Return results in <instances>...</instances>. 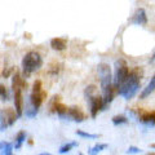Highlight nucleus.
Listing matches in <instances>:
<instances>
[{
  "mask_svg": "<svg viewBox=\"0 0 155 155\" xmlns=\"http://www.w3.org/2000/svg\"><path fill=\"white\" fill-rule=\"evenodd\" d=\"M78 141H71V142H67V143H65V145H62V146L60 147V154H66V153H69L70 150L72 149V147H76L78 146Z\"/></svg>",
  "mask_w": 155,
  "mask_h": 155,
  "instance_id": "nucleus-16",
  "label": "nucleus"
},
{
  "mask_svg": "<svg viewBox=\"0 0 155 155\" xmlns=\"http://www.w3.org/2000/svg\"><path fill=\"white\" fill-rule=\"evenodd\" d=\"M26 137H27V133L25 132V130H19V132L16 134V141H14V147H16V150L21 149L22 147V143L26 141Z\"/></svg>",
  "mask_w": 155,
  "mask_h": 155,
  "instance_id": "nucleus-14",
  "label": "nucleus"
},
{
  "mask_svg": "<svg viewBox=\"0 0 155 155\" xmlns=\"http://www.w3.org/2000/svg\"><path fill=\"white\" fill-rule=\"evenodd\" d=\"M41 81L40 80H35L32 84V92H41Z\"/></svg>",
  "mask_w": 155,
  "mask_h": 155,
  "instance_id": "nucleus-22",
  "label": "nucleus"
},
{
  "mask_svg": "<svg viewBox=\"0 0 155 155\" xmlns=\"http://www.w3.org/2000/svg\"><path fill=\"white\" fill-rule=\"evenodd\" d=\"M130 23H133V25H146L147 23V16H146V12H145L143 8H138L137 11L134 12V14L132 16V18L129 19Z\"/></svg>",
  "mask_w": 155,
  "mask_h": 155,
  "instance_id": "nucleus-7",
  "label": "nucleus"
},
{
  "mask_svg": "<svg viewBox=\"0 0 155 155\" xmlns=\"http://www.w3.org/2000/svg\"><path fill=\"white\" fill-rule=\"evenodd\" d=\"M39 113V110L35 109V107H32V105L30 104V101H28V104H27V107L26 110L23 111V114H25L27 118H34V116H36V114Z\"/></svg>",
  "mask_w": 155,
  "mask_h": 155,
  "instance_id": "nucleus-17",
  "label": "nucleus"
},
{
  "mask_svg": "<svg viewBox=\"0 0 155 155\" xmlns=\"http://www.w3.org/2000/svg\"><path fill=\"white\" fill-rule=\"evenodd\" d=\"M151 147H153V149H155V143H151Z\"/></svg>",
  "mask_w": 155,
  "mask_h": 155,
  "instance_id": "nucleus-27",
  "label": "nucleus"
},
{
  "mask_svg": "<svg viewBox=\"0 0 155 155\" xmlns=\"http://www.w3.org/2000/svg\"><path fill=\"white\" fill-rule=\"evenodd\" d=\"M0 100L2 101H8L9 100V93L5 88V85L0 84Z\"/></svg>",
  "mask_w": 155,
  "mask_h": 155,
  "instance_id": "nucleus-21",
  "label": "nucleus"
},
{
  "mask_svg": "<svg viewBox=\"0 0 155 155\" xmlns=\"http://www.w3.org/2000/svg\"><path fill=\"white\" fill-rule=\"evenodd\" d=\"M45 92L41 91V92H31V96H30V104L32 105V107H35L39 110V107L41 106L43 104V100L45 97Z\"/></svg>",
  "mask_w": 155,
  "mask_h": 155,
  "instance_id": "nucleus-11",
  "label": "nucleus"
},
{
  "mask_svg": "<svg viewBox=\"0 0 155 155\" xmlns=\"http://www.w3.org/2000/svg\"><path fill=\"white\" fill-rule=\"evenodd\" d=\"M153 60L155 61V53H154V56H153Z\"/></svg>",
  "mask_w": 155,
  "mask_h": 155,
  "instance_id": "nucleus-28",
  "label": "nucleus"
},
{
  "mask_svg": "<svg viewBox=\"0 0 155 155\" xmlns=\"http://www.w3.org/2000/svg\"><path fill=\"white\" fill-rule=\"evenodd\" d=\"M66 45H67V41L66 39H62V38H53L51 40V47L53 51H64L66 49Z\"/></svg>",
  "mask_w": 155,
  "mask_h": 155,
  "instance_id": "nucleus-12",
  "label": "nucleus"
},
{
  "mask_svg": "<svg viewBox=\"0 0 155 155\" xmlns=\"http://www.w3.org/2000/svg\"><path fill=\"white\" fill-rule=\"evenodd\" d=\"M39 155H52V154H48V153H43V154H39Z\"/></svg>",
  "mask_w": 155,
  "mask_h": 155,
  "instance_id": "nucleus-26",
  "label": "nucleus"
},
{
  "mask_svg": "<svg viewBox=\"0 0 155 155\" xmlns=\"http://www.w3.org/2000/svg\"><path fill=\"white\" fill-rule=\"evenodd\" d=\"M78 155H83V154H78Z\"/></svg>",
  "mask_w": 155,
  "mask_h": 155,
  "instance_id": "nucleus-29",
  "label": "nucleus"
},
{
  "mask_svg": "<svg viewBox=\"0 0 155 155\" xmlns=\"http://www.w3.org/2000/svg\"><path fill=\"white\" fill-rule=\"evenodd\" d=\"M138 119L141 120L145 125H147V127H154L155 125V111H142V113L140 114Z\"/></svg>",
  "mask_w": 155,
  "mask_h": 155,
  "instance_id": "nucleus-10",
  "label": "nucleus"
},
{
  "mask_svg": "<svg viewBox=\"0 0 155 155\" xmlns=\"http://www.w3.org/2000/svg\"><path fill=\"white\" fill-rule=\"evenodd\" d=\"M111 120H113V124L114 125H122V124L128 123V118L125 115H115Z\"/></svg>",
  "mask_w": 155,
  "mask_h": 155,
  "instance_id": "nucleus-18",
  "label": "nucleus"
},
{
  "mask_svg": "<svg viewBox=\"0 0 155 155\" xmlns=\"http://www.w3.org/2000/svg\"><path fill=\"white\" fill-rule=\"evenodd\" d=\"M129 71H130L129 67L124 60H118L115 62V72L113 76V84L115 88H118L119 85H122L127 80Z\"/></svg>",
  "mask_w": 155,
  "mask_h": 155,
  "instance_id": "nucleus-4",
  "label": "nucleus"
},
{
  "mask_svg": "<svg viewBox=\"0 0 155 155\" xmlns=\"http://www.w3.org/2000/svg\"><path fill=\"white\" fill-rule=\"evenodd\" d=\"M154 91H155V74L153 75L151 79H150V81H149L147 85H146V88H143V91L141 92V94H140V98H142V100L146 98V97H149Z\"/></svg>",
  "mask_w": 155,
  "mask_h": 155,
  "instance_id": "nucleus-13",
  "label": "nucleus"
},
{
  "mask_svg": "<svg viewBox=\"0 0 155 155\" xmlns=\"http://www.w3.org/2000/svg\"><path fill=\"white\" fill-rule=\"evenodd\" d=\"M13 145L8 141L0 142V155H12L13 153Z\"/></svg>",
  "mask_w": 155,
  "mask_h": 155,
  "instance_id": "nucleus-15",
  "label": "nucleus"
},
{
  "mask_svg": "<svg viewBox=\"0 0 155 155\" xmlns=\"http://www.w3.org/2000/svg\"><path fill=\"white\" fill-rule=\"evenodd\" d=\"M97 72L100 76L101 81V88H102V102H104V109L111 104L114 98V91L115 87L113 84V74H111V69L107 64L101 62L97 66Z\"/></svg>",
  "mask_w": 155,
  "mask_h": 155,
  "instance_id": "nucleus-1",
  "label": "nucleus"
},
{
  "mask_svg": "<svg viewBox=\"0 0 155 155\" xmlns=\"http://www.w3.org/2000/svg\"><path fill=\"white\" fill-rule=\"evenodd\" d=\"M147 155H155V153H153V151H149V153H147Z\"/></svg>",
  "mask_w": 155,
  "mask_h": 155,
  "instance_id": "nucleus-25",
  "label": "nucleus"
},
{
  "mask_svg": "<svg viewBox=\"0 0 155 155\" xmlns=\"http://www.w3.org/2000/svg\"><path fill=\"white\" fill-rule=\"evenodd\" d=\"M41 66H43V58L35 51L26 53L22 58V69H23V72H25L26 75L38 71Z\"/></svg>",
  "mask_w": 155,
  "mask_h": 155,
  "instance_id": "nucleus-3",
  "label": "nucleus"
},
{
  "mask_svg": "<svg viewBox=\"0 0 155 155\" xmlns=\"http://www.w3.org/2000/svg\"><path fill=\"white\" fill-rule=\"evenodd\" d=\"M141 78H142V70L140 67L132 69L129 71L127 80L116 88V93L124 97L125 100L133 98L140 89V85H141Z\"/></svg>",
  "mask_w": 155,
  "mask_h": 155,
  "instance_id": "nucleus-2",
  "label": "nucleus"
},
{
  "mask_svg": "<svg viewBox=\"0 0 155 155\" xmlns=\"http://www.w3.org/2000/svg\"><path fill=\"white\" fill-rule=\"evenodd\" d=\"M18 118V115L16 113V110L12 109V107H7L2 111L0 114V129L4 130L5 128L11 127L16 123V120Z\"/></svg>",
  "mask_w": 155,
  "mask_h": 155,
  "instance_id": "nucleus-5",
  "label": "nucleus"
},
{
  "mask_svg": "<svg viewBox=\"0 0 155 155\" xmlns=\"http://www.w3.org/2000/svg\"><path fill=\"white\" fill-rule=\"evenodd\" d=\"M14 94V110H16V113L19 116L23 115V96H22V89H17L13 92Z\"/></svg>",
  "mask_w": 155,
  "mask_h": 155,
  "instance_id": "nucleus-9",
  "label": "nucleus"
},
{
  "mask_svg": "<svg viewBox=\"0 0 155 155\" xmlns=\"http://www.w3.org/2000/svg\"><path fill=\"white\" fill-rule=\"evenodd\" d=\"M67 118L74 120V122H83V120L87 118V115L81 111L80 107H76V106H72V107H69V110H67Z\"/></svg>",
  "mask_w": 155,
  "mask_h": 155,
  "instance_id": "nucleus-8",
  "label": "nucleus"
},
{
  "mask_svg": "<svg viewBox=\"0 0 155 155\" xmlns=\"http://www.w3.org/2000/svg\"><path fill=\"white\" fill-rule=\"evenodd\" d=\"M76 134L80 136V137H84V138H91V140H94V138H98L100 136L98 134H93V133H88V132H84L81 129H78L76 130Z\"/></svg>",
  "mask_w": 155,
  "mask_h": 155,
  "instance_id": "nucleus-20",
  "label": "nucleus"
},
{
  "mask_svg": "<svg viewBox=\"0 0 155 155\" xmlns=\"http://www.w3.org/2000/svg\"><path fill=\"white\" fill-rule=\"evenodd\" d=\"M106 147H107V143H97V145H94V146L89 150V154L91 155H97L98 153L104 151Z\"/></svg>",
  "mask_w": 155,
  "mask_h": 155,
  "instance_id": "nucleus-19",
  "label": "nucleus"
},
{
  "mask_svg": "<svg viewBox=\"0 0 155 155\" xmlns=\"http://www.w3.org/2000/svg\"><path fill=\"white\" fill-rule=\"evenodd\" d=\"M141 151H142V150L140 147H137V146H129L128 150H127L128 154H140Z\"/></svg>",
  "mask_w": 155,
  "mask_h": 155,
  "instance_id": "nucleus-23",
  "label": "nucleus"
},
{
  "mask_svg": "<svg viewBox=\"0 0 155 155\" xmlns=\"http://www.w3.org/2000/svg\"><path fill=\"white\" fill-rule=\"evenodd\" d=\"M9 72H11V69L4 70V71H3V76H4V78H8V76H9Z\"/></svg>",
  "mask_w": 155,
  "mask_h": 155,
  "instance_id": "nucleus-24",
  "label": "nucleus"
},
{
  "mask_svg": "<svg viewBox=\"0 0 155 155\" xmlns=\"http://www.w3.org/2000/svg\"><path fill=\"white\" fill-rule=\"evenodd\" d=\"M89 104V110H91V116L92 118H96L98 111L104 110V102H102V96H98V94H94L87 98Z\"/></svg>",
  "mask_w": 155,
  "mask_h": 155,
  "instance_id": "nucleus-6",
  "label": "nucleus"
}]
</instances>
